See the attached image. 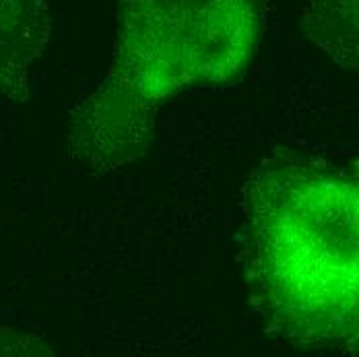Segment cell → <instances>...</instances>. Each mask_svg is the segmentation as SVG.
<instances>
[{"mask_svg": "<svg viewBox=\"0 0 359 357\" xmlns=\"http://www.w3.org/2000/svg\"><path fill=\"white\" fill-rule=\"evenodd\" d=\"M236 242L252 310L271 337L302 351L358 356L355 163L273 149L242 188Z\"/></svg>", "mask_w": 359, "mask_h": 357, "instance_id": "obj_1", "label": "cell"}, {"mask_svg": "<svg viewBox=\"0 0 359 357\" xmlns=\"http://www.w3.org/2000/svg\"><path fill=\"white\" fill-rule=\"evenodd\" d=\"M302 27L345 71H358V0H310Z\"/></svg>", "mask_w": 359, "mask_h": 357, "instance_id": "obj_4", "label": "cell"}, {"mask_svg": "<svg viewBox=\"0 0 359 357\" xmlns=\"http://www.w3.org/2000/svg\"><path fill=\"white\" fill-rule=\"evenodd\" d=\"M52 32L48 0H0V100L25 104L29 74Z\"/></svg>", "mask_w": 359, "mask_h": 357, "instance_id": "obj_3", "label": "cell"}, {"mask_svg": "<svg viewBox=\"0 0 359 357\" xmlns=\"http://www.w3.org/2000/svg\"><path fill=\"white\" fill-rule=\"evenodd\" d=\"M264 29V0H118L102 85L72 112L69 155L100 178L147 155L161 106L184 89L231 85Z\"/></svg>", "mask_w": 359, "mask_h": 357, "instance_id": "obj_2", "label": "cell"}, {"mask_svg": "<svg viewBox=\"0 0 359 357\" xmlns=\"http://www.w3.org/2000/svg\"><path fill=\"white\" fill-rule=\"evenodd\" d=\"M54 356V349L34 335L19 332L0 324V357Z\"/></svg>", "mask_w": 359, "mask_h": 357, "instance_id": "obj_5", "label": "cell"}]
</instances>
